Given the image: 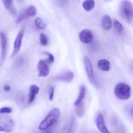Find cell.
<instances>
[{
	"label": "cell",
	"instance_id": "21",
	"mask_svg": "<svg viewBox=\"0 0 133 133\" xmlns=\"http://www.w3.org/2000/svg\"><path fill=\"white\" fill-rule=\"evenodd\" d=\"M39 39H40V42L41 45L43 46H46L48 44V38L46 35L43 33L40 34L39 36Z\"/></svg>",
	"mask_w": 133,
	"mask_h": 133
},
{
	"label": "cell",
	"instance_id": "17",
	"mask_svg": "<svg viewBox=\"0 0 133 133\" xmlns=\"http://www.w3.org/2000/svg\"><path fill=\"white\" fill-rule=\"evenodd\" d=\"M75 106L76 107L75 108V112L76 115H77L79 117H82L84 116L85 112L84 103L82 102L80 104Z\"/></svg>",
	"mask_w": 133,
	"mask_h": 133
},
{
	"label": "cell",
	"instance_id": "2",
	"mask_svg": "<svg viewBox=\"0 0 133 133\" xmlns=\"http://www.w3.org/2000/svg\"><path fill=\"white\" fill-rule=\"evenodd\" d=\"M60 115V111L57 108L52 109L46 118L39 125V129L41 130H45L53 125L58 120Z\"/></svg>",
	"mask_w": 133,
	"mask_h": 133
},
{
	"label": "cell",
	"instance_id": "10",
	"mask_svg": "<svg viewBox=\"0 0 133 133\" xmlns=\"http://www.w3.org/2000/svg\"><path fill=\"white\" fill-rule=\"evenodd\" d=\"M96 123L98 129L102 133H110L105 124L104 117L102 114H98L96 119Z\"/></svg>",
	"mask_w": 133,
	"mask_h": 133
},
{
	"label": "cell",
	"instance_id": "26",
	"mask_svg": "<svg viewBox=\"0 0 133 133\" xmlns=\"http://www.w3.org/2000/svg\"><path fill=\"white\" fill-rule=\"evenodd\" d=\"M11 130L9 129L8 128L4 127L0 125V131H5V132H11Z\"/></svg>",
	"mask_w": 133,
	"mask_h": 133
},
{
	"label": "cell",
	"instance_id": "15",
	"mask_svg": "<svg viewBox=\"0 0 133 133\" xmlns=\"http://www.w3.org/2000/svg\"><path fill=\"white\" fill-rule=\"evenodd\" d=\"M31 17L28 8L24 9L19 14V15L16 20V22L17 24H18Z\"/></svg>",
	"mask_w": 133,
	"mask_h": 133
},
{
	"label": "cell",
	"instance_id": "5",
	"mask_svg": "<svg viewBox=\"0 0 133 133\" xmlns=\"http://www.w3.org/2000/svg\"><path fill=\"white\" fill-rule=\"evenodd\" d=\"M25 32L24 28H22L18 32L14 44V50L11 54V57H14L20 51L22 44V39Z\"/></svg>",
	"mask_w": 133,
	"mask_h": 133
},
{
	"label": "cell",
	"instance_id": "20",
	"mask_svg": "<svg viewBox=\"0 0 133 133\" xmlns=\"http://www.w3.org/2000/svg\"><path fill=\"white\" fill-rule=\"evenodd\" d=\"M114 26L116 31L118 33H121L123 31V26L122 24L117 20H115L113 22Z\"/></svg>",
	"mask_w": 133,
	"mask_h": 133
},
{
	"label": "cell",
	"instance_id": "7",
	"mask_svg": "<svg viewBox=\"0 0 133 133\" xmlns=\"http://www.w3.org/2000/svg\"><path fill=\"white\" fill-rule=\"evenodd\" d=\"M84 63L85 70L89 80L91 84H95V77L91 63L88 57L85 56L84 57Z\"/></svg>",
	"mask_w": 133,
	"mask_h": 133
},
{
	"label": "cell",
	"instance_id": "1",
	"mask_svg": "<svg viewBox=\"0 0 133 133\" xmlns=\"http://www.w3.org/2000/svg\"><path fill=\"white\" fill-rule=\"evenodd\" d=\"M120 15L126 22L130 24L133 21V4L129 0H123L119 6Z\"/></svg>",
	"mask_w": 133,
	"mask_h": 133
},
{
	"label": "cell",
	"instance_id": "3",
	"mask_svg": "<svg viewBox=\"0 0 133 133\" xmlns=\"http://www.w3.org/2000/svg\"><path fill=\"white\" fill-rule=\"evenodd\" d=\"M114 93L119 99L127 100L130 96L131 88L129 85L125 83H119L115 87Z\"/></svg>",
	"mask_w": 133,
	"mask_h": 133
},
{
	"label": "cell",
	"instance_id": "29",
	"mask_svg": "<svg viewBox=\"0 0 133 133\" xmlns=\"http://www.w3.org/2000/svg\"><path fill=\"white\" fill-rule=\"evenodd\" d=\"M8 1H9L11 3H13V0H8Z\"/></svg>",
	"mask_w": 133,
	"mask_h": 133
},
{
	"label": "cell",
	"instance_id": "18",
	"mask_svg": "<svg viewBox=\"0 0 133 133\" xmlns=\"http://www.w3.org/2000/svg\"><path fill=\"white\" fill-rule=\"evenodd\" d=\"M95 5L94 0H86L82 4V6L86 11H89L93 9Z\"/></svg>",
	"mask_w": 133,
	"mask_h": 133
},
{
	"label": "cell",
	"instance_id": "22",
	"mask_svg": "<svg viewBox=\"0 0 133 133\" xmlns=\"http://www.w3.org/2000/svg\"><path fill=\"white\" fill-rule=\"evenodd\" d=\"M44 54L48 56V59H46L45 61L48 64H51L54 62L55 59H54V57L52 54L48 52H44Z\"/></svg>",
	"mask_w": 133,
	"mask_h": 133
},
{
	"label": "cell",
	"instance_id": "19",
	"mask_svg": "<svg viewBox=\"0 0 133 133\" xmlns=\"http://www.w3.org/2000/svg\"><path fill=\"white\" fill-rule=\"evenodd\" d=\"M35 24L38 28L44 29L46 27V24L43 22L42 20L40 18H36L35 21Z\"/></svg>",
	"mask_w": 133,
	"mask_h": 133
},
{
	"label": "cell",
	"instance_id": "28",
	"mask_svg": "<svg viewBox=\"0 0 133 133\" xmlns=\"http://www.w3.org/2000/svg\"><path fill=\"white\" fill-rule=\"evenodd\" d=\"M103 1L105 3H108V2H110V1H112V0H103Z\"/></svg>",
	"mask_w": 133,
	"mask_h": 133
},
{
	"label": "cell",
	"instance_id": "30",
	"mask_svg": "<svg viewBox=\"0 0 133 133\" xmlns=\"http://www.w3.org/2000/svg\"><path fill=\"white\" fill-rule=\"evenodd\" d=\"M18 1H22V0H18Z\"/></svg>",
	"mask_w": 133,
	"mask_h": 133
},
{
	"label": "cell",
	"instance_id": "9",
	"mask_svg": "<svg viewBox=\"0 0 133 133\" xmlns=\"http://www.w3.org/2000/svg\"><path fill=\"white\" fill-rule=\"evenodd\" d=\"M38 70L39 71V77H46L49 74V67L48 64L43 60H40L39 61Z\"/></svg>",
	"mask_w": 133,
	"mask_h": 133
},
{
	"label": "cell",
	"instance_id": "25",
	"mask_svg": "<svg viewBox=\"0 0 133 133\" xmlns=\"http://www.w3.org/2000/svg\"><path fill=\"white\" fill-rule=\"evenodd\" d=\"M54 88L53 86H52L50 89V94L49 99L50 101H52L54 96Z\"/></svg>",
	"mask_w": 133,
	"mask_h": 133
},
{
	"label": "cell",
	"instance_id": "11",
	"mask_svg": "<svg viewBox=\"0 0 133 133\" xmlns=\"http://www.w3.org/2000/svg\"><path fill=\"white\" fill-rule=\"evenodd\" d=\"M39 91V87L36 85H32L30 86L29 88L30 93L29 95V103H32L34 101L35 99L36 96L38 93Z\"/></svg>",
	"mask_w": 133,
	"mask_h": 133
},
{
	"label": "cell",
	"instance_id": "8",
	"mask_svg": "<svg viewBox=\"0 0 133 133\" xmlns=\"http://www.w3.org/2000/svg\"><path fill=\"white\" fill-rule=\"evenodd\" d=\"M93 34L89 29H84L81 31L79 33V39L82 42L89 44L93 39Z\"/></svg>",
	"mask_w": 133,
	"mask_h": 133
},
{
	"label": "cell",
	"instance_id": "12",
	"mask_svg": "<svg viewBox=\"0 0 133 133\" xmlns=\"http://www.w3.org/2000/svg\"><path fill=\"white\" fill-rule=\"evenodd\" d=\"M3 4L5 6L8 11L12 15H16L17 14V11L12 3L8 0H1Z\"/></svg>",
	"mask_w": 133,
	"mask_h": 133
},
{
	"label": "cell",
	"instance_id": "14",
	"mask_svg": "<svg viewBox=\"0 0 133 133\" xmlns=\"http://www.w3.org/2000/svg\"><path fill=\"white\" fill-rule=\"evenodd\" d=\"M97 65L99 68L103 71H109L110 68V63L109 61L105 59L99 61Z\"/></svg>",
	"mask_w": 133,
	"mask_h": 133
},
{
	"label": "cell",
	"instance_id": "23",
	"mask_svg": "<svg viewBox=\"0 0 133 133\" xmlns=\"http://www.w3.org/2000/svg\"><path fill=\"white\" fill-rule=\"evenodd\" d=\"M12 109L10 107H4L0 109V113H11L12 112Z\"/></svg>",
	"mask_w": 133,
	"mask_h": 133
},
{
	"label": "cell",
	"instance_id": "24",
	"mask_svg": "<svg viewBox=\"0 0 133 133\" xmlns=\"http://www.w3.org/2000/svg\"><path fill=\"white\" fill-rule=\"evenodd\" d=\"M24 59L21 57H19L17 59L16 61V64L18 66L20 67L24 64Z\"/></svg>",
	"mask_w": 133,
	"mask_h": 133
},
{
	"label": "cell",
	"instance_id": "27",
	"mask_svg": "<svg viewBox=\"0 0 133 133\" xmlns=\"http://www.w3.org/2000/svg\"><path fill=\"white\" fill-rule=\"evenodd\" d=\"M3 89L6 91H10L11 88L10 85L8 84H6L4 86Z\"/></svg>",
	"mask_w": 133,
	"mask_h": 133
},
{
	"label": "cell",
	"instance_id": "16",
	"mask_svg": "<svg viewBox=\"0 0 133 133\" xmlns=\"http://www.w3.org/2000/svg\"><path fill=\"white\" fill-rule=\"evenodd\" d=\"M86 95V88L84 85H81L78 97L74 103V105L77 106L82 102Z\"/></svg>",
	"mask_w": 133,
	"mask_h": 133
},
{
	"label": "cell",
	"instance_id": "13",
	"mask_svg": "<svg viewBox=\"0 0 133 133\" xmlns=\"http://www.w3.org/2000/svg\"><path fill=\"white\" fill-rule=\"evenodd\" d=\"M103 28L106 31H109L111 29L112 26V21L110 17L108 15L103 16L102 20Z\"/></svg>",
	"mask_w": 133,
	"mask_h": 133
},
{
	"label": "cell",
	"instance_id": "4",
	"mask_svg": "<svg viewBox=\"0 0 133 133\" xmlns=\"http://www.w3.org/2000/svg\"><path fill=\"white\" fill-rule=\"evenodd\" d=\"M0 42L1 45V57L0 60V67L3 63L6 56L7 51L8 39L4 32H0Z\"/></svg>",
	"mask_w": 133,
	"mask_h": 133
},
{
	"label": "cell",
	"instance_id": "6",
	"mask_svg": "<svg viewBox=\"0 0 133 133\" xmlns=\"http://www.w3.org/2000/svg\"><path fill=\"white\" fill-rule=\"evenodd\" d=\"M74 77V74L72 71H66L54 76V81L69 82L73 80Z\"/></svg>",
	"mask_w": 133,
	"mask_h": 133
}]
</instances>
